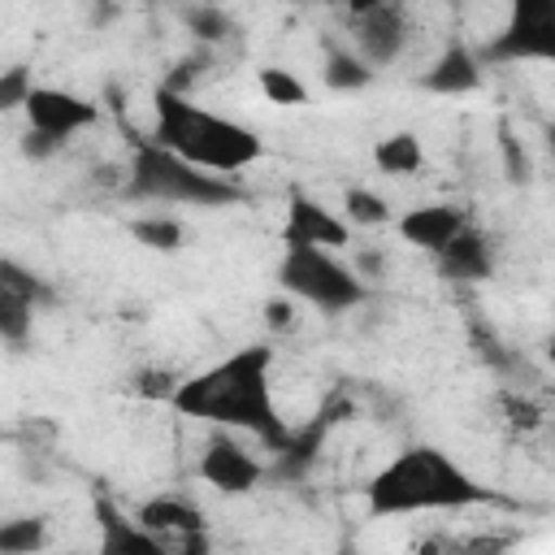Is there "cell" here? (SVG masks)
<instances>
[{
	"instance_id": "6da1fadb",
	"label": "cell",
	"mask_w": 555,
	"mask_h": 555,
	"mask_svg": "<svg viewBox=\"0 0 555 555\" xmlns=\"http://www.w3.org/2000/svg\"><path fill=\"white\" fill-rule=\"evenodd\" d=\"M273 347L264 343H251V347H238L230 351L225 360H217L212 369L178 382L173 390V408L182 416H195L212 429H225V434H256L264 447H282L291 438V429L282 425L278 416V403H273Z\"/></svg>"
},
{
	"instance_id": "7a4b0ae2",
	"label": "cell",
	"mask_w": 555,
	"mask_h": 555,
	"mask_svg": "<svg viewBox=\"0 0 555 555\" xmlns=\"http://www.w3.org/2000/svg\"><path fill=\"white\" fill-rule=\"evenodd\" d=\"M152 113H156L152 117V143L173 152L178 160L212 173V178H234L264 156V143L251 126L221 117L212 108H199L186 95H173L165 87H156Z\"/></svg>"
},
{
	"instance_id": "3957f363",
	"label": "cell",
	"mask_w": 555,
	"mask_h": 555,
	"mask_svg": "<svg viewBox=\"0 0 555 555\" xmlns=\"http://www.w3.org/2000/svg\"><path fill=\"white\" fill-rule=\"evenodd\" d=\"M490 490L477 486L438 447H408L369 481L373 516H416V512H460L486 503Z\"/></svg>"
},
{
	"instance_id": "277c9868",
	"label": "cell",
	"mask_w": 555,
	"mask_h": 555,
	"mask_svg": "<svg viewBox=\"0 0 555 555\" xmlns=\"http://www.w3.org/2000/svg\"><path fill=\"white\" fill-rule=\"evenodd\" d=\"M130 199H156V204H191V208H225L243 199V186L234 178H212L173 152L156 147L152 139H134V160L126 173Z\"/></svg>"
},
{
	"instance_id": "5b68a950",
	"label": "cell",
	"mask_w": 555,
	"mask_h": 555,
	"mask_svg": "<svg viewBox=\"0 0 555 555\" xmlns=\"http://www.w3.org/2000/svg\"><path fill=\"white\" fill-rule=\"evenodd\" d=\"M278 282L286 286V295L321 312H351L369 299V282L356 278L351 264H343L334 251H321V247H282Z\"/></svg>"
},
{
	"instance_id": "8992f818",
	"label": "cell",
	"mask_w": 555,
	"mask_h": 555,
	"mask_svg": "<svg viewBox=\"0 0 555 555\" xmlns=\"http://www.w3.org/2000/svg\"><path fill=\"white\" fill-rule=\"evenodd\" d=\"M555 56V4L525 0L512 9L507 26L477 52L481 65H512V61H546Z\"/></svg>"
},
{
	"instance_id": "52a82bcc",
	"label": "cell",
	"mask_w": 555,
	"mask_h": 555,
	"mask_svg": "<svg viewBox=\"0 0 555 555\" xmlns=\"http://www.w3.org/2000/svg\"><path fill=\"white\" fill-rule=\"evenodd\" d=\"M347 30H351V52L377 74L386 65H395L408 48V9L403 4H386V0H369V4H351L347 9Z\"/></svg>"
},
{
	"instance_id": "ba28073f",
	"label": "cell",
	"mask_w": 555,
	"mask_h": 555,
	"mask_svg": "<svg viewBox=\"0 0 555 555\" xmlns=\"http://www.w3.org/2000/svg\"><path fill=\"white\" fill-rule=\"evenodd\" d=\"M22 113H26L30 130H39V134H48L56 143H65L69 134H78V130L100 121V108L87 95H74L65 87H35Z\"/></svg>"
},
{
	"instance_id": "9c48e42d",
	"label": "cell",
	"mask_w": 555,
	"mask_h": 555,
	"mask_svg": "<svg viewBox=\"0 0 555 555\" xmlns=\"http://www.w3.org/2000/svg\"><path fill=\"white\" fill-rule=\"evenodd\" d=\"M199 477H204L212 490H221V494H247V490L260 486L264 464H260L243 442H234V434L217 429V434H208V442H204Z\"/></svg>"
},
{
	"instance_id": "30bf717a",
	"label": "cell",
	"mask_w": 555,
	"mask_h": 555,
	"mask_svg": "<svg viewBox=\"0 0 555 555\" xmlns=\"http://www.w3.org/2000/svg\"><path fill=\"white\" fill-rule=\"evenodd\" d=\"M95 525H100V555H173V542L143 529L108 494L95 499Z\"/></svg>"
},
{
	"instance_id": "8fae6325",
	"label": "cell",
	"mask_w": 555,
	"mask_h": 555,
	"mask_svg": "<svg viewBox=\"0 0 555 555\" xmlns=\"http://www.w3.org/2000/svg\"><path fill=\"white\" fill-rule=\"evenodd\" d=\"M347 243V221L334 217L321 199H308V195H291V208H286V225H282V247H343Z\"/></svg>"
},
{
	"instance_id": "7c38bea8",
	"label": "cell",
	"mask_w": 555,
	"mask_h": 555,
	"mask_svg": "<svg viewBox=\"0 0 555 555\" xmlns=\"http://www.w3.org/2000/svg\"><path fill=\"white\" fill-rule=\"evenodd\" d=\"M464 225H468V212L460 204H421V208H408L399 217V238L438 256Z\"/></svg>"
},
{
	"instance_id": "4fadbf2b",
	"label": "cell",
	"mask_w": 555,
	"mask_h": 555,
	"mask_svg": "<svg viewBox=\"0 0 555 555\" xmlns=\"http://www.w3.org/2000/svg\"><path fill=\"white\" fill-rule=\"evenodd\" d=\"M421 87L434 91V95H464V91H477L481 87V61L477 52L464 43V39H451L438 61L421 74Z\"/></svg>"
},
{
	"instance_id": "5bb4252c",
	"label": "cell",
	"mask_w": 555,
	"mask_h": 555,
	"mask_svg": "<svg viewBox=\"0 0 555 555\" xmlns=\"http://www.w3.org/2000/svg\"><path fill=\"white\" fill-rule=\"evenodd\" d=\"M438 273L451 282H486L494 273V251L490 238L473 225H464L442 251H438Z\"/></svg>"
},
{
	"instance_id": "9a60e30c",
	"label": "cell",
	"mask_w": 555,
	"mask_h": 555,
	"mask_svg": "<svg viewBox=\"0 0 555 555\" xmlns=\"http://www.w3.org/2000/svg\"><path fill=\"white\" fill-rule=\"evenodd\" d=\"M134 520H139L143 529H152L156 538H165V542H182V538H191V533H204L199 507L186 503V499H178V494H156V499L139 503Z\"/></svg>"
},
{
	"instance_id": "2e32d148",
	"label": "cell",
	"mask_w": 555,
	"mask_h": 555,
	"mask_svg": "<svg viewBox=\"0 0 555 555\" xmlns=\"http://www.w3.org/2000/svg\"><path fill=\"white\" fill-rule=\"evenodd\" d=\"M377 74L338 39H325V87L330 91H360L369 87Z\"/></svg>"
},
{
	"instance_id": "e0dca14e",
	"label": "cell",
	"mask_w": 555,
	"mask_h": 555,
	"mask_svg": "<svg viewBox=\"0 0 555 555\" xmlns=\"http://www.w3.org/2000/svg\"><path fill=\"white\" fill-rule=\"evenodd\" d=\"M373 160H377L382 173L408 178V173H421V165H425V147H421V139H416L412 130H395V134H386V139L373 147Z\"/></svg>"
},
{
	"instance_id": "ac0fdd59",
	"label": "cell",
	"mask_w": 555,
	"mask_h": 555,
	"mask_svg": "<svg viewBox=\"0 0 555 555\" xmlns=\"http://www.w3.org/2000/svg\"><path fill=\"white\" fill-rule=\"evenodd\" d=\"M0 286H4L9 295H17L22 304H30V308L56 304V291H52L35 269H26V264L13 260V256H0Z\"/></svg>"
},
{
	"instance_id": "d6986e66",
	"label": "cell",
	"mask_w": 555,
	"mask_h": 555,
	"mask_svg": "<svg viewBox=\"0 0 555 555\" xmlns=\"http://www.w3.org/2000/svg\"><path fill=\"white\" fill-rule=\"evenodd\" d=\"M43 546H48V520L43 516L0 520V555H39Z\"/></svg>"
},
{
	"instance_id": "ffe728a7",
	"label": "cell",
	"mask_w": 555,
	"mask_h": 555,
	"mask_svg": "<svg viewBox=\"0 0 555 555\" xmlns=\"http://www.w3.org/2000/svg\"><path fill=\"white\" fill-rule=\"evenodd\" d=\"M182 22H186V30L199 43H225L234 35V17L225 9H217V4H186L182 9Z\"/></svg>"
},
{
	"instance_id": "44dd1931",
	"label": "cell",
	"mask_w": 555,
	"mask_h": 555,
	"mask_svg": "<svg viewBox=\"0 0 555 555\" xmlns=\"http://www.w3.org/2000/svg\"><path fill=\"white\" fill-rule=\"evenodd\" d=\"M343 208L351 225H386L390 221V199L369 191V186H347L343 191Z\"/></svg>"
},
{
	"instance_id": "7402d4cb",
	"label": "cell",
	"mask_w": 555,
	"mask_h": 555,
	"mask_svg": "<svg viewBox=\"0 0 555 555\" xmlns=\"http://www.w3.org/2000/svg\"><path fill=\"white\" fill-rule=\"evenodd\" d=\"M130 234H134L143 247H152V251H178V247L186 243V230H182V221H173V217H139V221L130 225Z\"/></svg>"
},
{
	"instance_id": "603a6c76",
	"label": "cell",
	"mask_w": 555,
	"mask_h": 555,
	"mask_svg": "<svg viewBox=\"0 0 555 555\" xmlns=\"http://www.w3.org/2000/svg\"><path fill=\"white\" fill-rule=\"evenodd\" d=\"M260 95L269 100V104H282V108H295V104H304L308 100V87L291 74V69H282V65H269V69H260Z\"/></svg>"
},
{
	"instance_id": "cb8c5ba5",
	"label": "cell",
	"mask_w": 555,
	"mask_h": 555,
	"mask_svg": "<svg viewBox=\"0 0 555 555\" xmlns=\"http://www.w3.org/2000/svg\"><path fill=\"white\" fill-rule=\"evenodd\" d=\"M30 325H35V308L22 304L17 295H9V291L0 286V343L22 347V343L30 338Z\"/></svg>"
},
{
	"instance_id": "d4e9b609",
	"label": "cell",
	"mask_w": 555,
	"mask_h": 555,
	"mask_svg": "<svg viewBox=\"0 0 555 555\" xmlns=\"http://www.w3.org/2000/svg\"><path fill=\"white\" fill-rule=\"evenodd\" d=\"M512 533H460V538H442V555H507Z\"/></svg>"
},
{
	"instance_id": "484cf974",
	"label": "cell",
	"mask_w": 555,
	"mask_h": 555,
	"mask_svg": "<svg viewBox=\"0 0 555 555\" xmlns=\"http://www.w3.org/2000/svg\"><path fill=\"white\" fill-rule=\"evenodd\" d=\"M30 91H35V78H30L26 65H9V69H0V113L26 108Z\"/></svg>"
},
{
	"instance_id": "4316f807",
	"label": "cell",
	"mask_w": 555,
	"mask_h": 555,
	"mask_svg": "<svg viewBox=\"0 0 555 555\" xmlns=\"http://www.w3.org/2000/svg\"><path fill=\"white\" fill-rule=\"evenodd\" d=\"M134 382H139V395H147V399H173V390H178V377L169 369H143Z\"/></svg>"
},
{
	"instance_id": "83f0119b",
	"label": "cell",
	"mask_w": 555,
	"mask_h": 555,
	"mask_svg": "<svg viewBox=\"0 0 555 555\" xmlns=\"http://www.w3.org/2000/svg\"><path fill=\"white\" fill-rule=\"evenodd\" d=\"M56 152H61L56 139H48V134H39V130H26V134H22V156H26V160H48V156H56Z\"/></svg>"
},
{
	"instance_id": "f1b7e54d",
	"label": "cell",
	"mask_w": 555,
	"mask_h": 555,
	"mask_svg": "<svg viewBox=\"0 0 555 555\" xmlns=\"http://www.w3.org/2000/svg\"><path fill=\"white\" fill-rule=\"evenodd\" d=\"M503 152H507V173L516 182H529V160H525V147H516L512 130H503Z\"/></svg>"
},
{
	"instance_id": "f546056e",
	"label": "cell",
	"mask_w": 555,
	"mask_h": 555,
	"mask_svg": "<svg viewBox=\"0 0 555 555\" xmlns=\"http://www.w3.org/2000/svg\"><path fill=\"white\" fill-rule=\"evenodd\" d=\"M264 325L269 330H291L295 325V304L291 299H269L264 304Z\"/></svg>"
},
{
	"instance_id": "4dcf8cb0",
	"label": "cell",
	"mask_w": 555,
	"mask_h": 555,
	"mask_svg": "<svg viewBox=\"0 0 555 555\" xmlns=\"http://www.w3.org/2000/svg\"><path fill=\"white\" fill-rule=\"evenodd\" d=\"M173 555H212L208 551V533H191V538L173 542Z\"/></svg>"
},
{
	"instance_id": "1f68e13d",
	"label": "cell",
	"mask_w": 555,
	"mask_h": 555,
	"mask_svg": "<svg viewBox=\"0 0 555 555\" xmlns=\"http://www.w3.org/2000/svg\"><path fill=\"white\" fill-rule=\"evenodd\" d=\"M412 555H442V538H425L421 546H412Z\"/></svg>"
}]
</instances>
